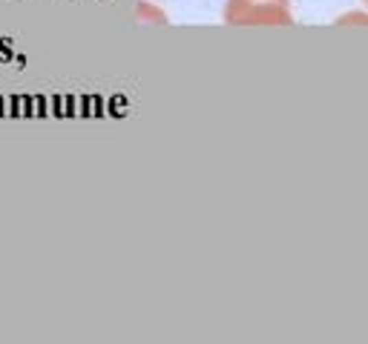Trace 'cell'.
I'll list each match as a JSON object with an SVG mask.
<instances>
[{
	"instance_id": "2",
	"label": "cell",
	"mask_w": 368,
	"mask_h": 344,
	"mask_svg": "<svg viewBox=\"0 0 368 344\" xmlns=\"http://www.w3.org/2000/svg\"><path fill=\"white\" fill-rule=\"evenodd\" d=\"M138 21L141 23H158V26H164L167 23V14L162 9H155L150 0H138Z\"/></svg>"
},
{
	"instance_id": "1",
	"label": "cell",
	"mask_w": 368,
	"mask_h": 344,
	"mask_svg": "<svg viewBox=\"0 0 368 344\" xmlns=\"http://www.w3.org/2000/svg\"><path fill=\"white\" fill-rule=\"evenodd\" d=\"M221 18L228 26H291V0H225Z\"/></svg>"
},
{
	"instance_id": "4",
	"label": "cell",
	"mask_w": 368,
	"mask_h": 344,
	"mask_svg": "<svg viewBox=\"0 0 368 344\" xmlns=\"http://www.w3.org/2000/svg\"><path fill=\"white\" fill-rule=\"evenodd\" d=\"M362 3H365V6H368V0H362Z\"/></svg>"
},
{
	"instance_id": "3",
	"label": "cell",
	"mask_w": 368,
	"mask_h": 344,
	"mask_svg": "<svg viewBox=\"0 0 368 344\" xmlns=\"http://www.w3.org/2000/svg\"><path fill=\"white\" fill-rule=\"evenodd\" d=\"M351 23L368 26V12H348V14H343V18H337V26H351Z\"/></svg>"
}]
</instances>
